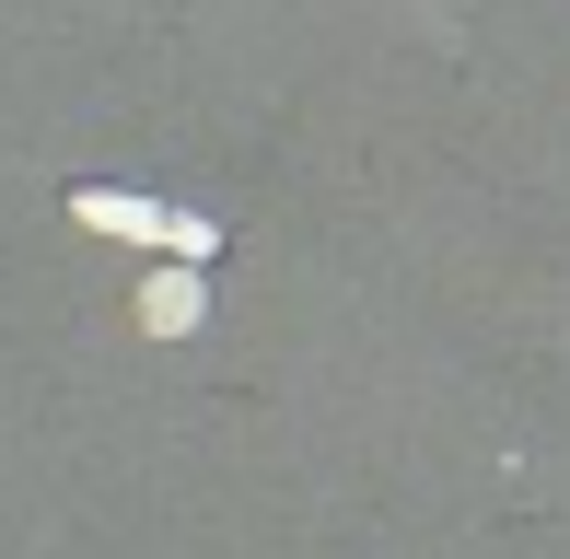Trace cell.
Segmentation results:
<instances>
[{
    "label": "cell",
    "mask_w": 570,
    "mask_h": 559,
    "mask_svg": "<svg viewBox=\"0 0 570 559\" xmlns=\"http://www.w3.org/2000/svg\"><path fill=\"white\" fill-rule=\"evenodd\" d=\"M70 222H82V234H117V245H164V257H175V210L140 198V187H70Z\"/></svg>",
    "instance_id": "6da1fadb"
},
{
    "label": "cell",
    "mask_w": 570,
    "mask_h": 559,
    "mask_svg": "<svg viewBox=\"0 0 570 559\" xmlns=\"http://www.w3.org/2000/svg\"><path fill=\"white\" fill-rule=\"evenodd\" d=\"M198 303H210V292H198V268H164V280L140 292V326H151V339H187Z\"/></svg>",
    "instance_id": "7a4b0ae2"
}]
</instances>
